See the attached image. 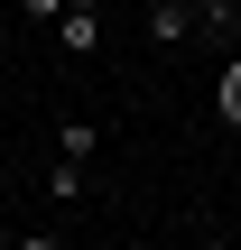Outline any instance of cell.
Masks as SVG:
<instances>
[{
	"label": "cell",
	"instance_id": "cell-1",
	"mask_svg": "<svg viewBox=\"0 0 241 250\" xmlns=\"http://www.w3.org/2000/svg\"><path fill=\"white\" fill-rule=\"evenodd\" d=\"M149 37H158V46L204 37V0H149Z\"/></svg>",
	"mask_w": 241,
	"mask_h": 250
},
{
	"label": "cell",
	"instance_id": "cell-2",
	"mask_svg": "<svg viewBox=\"0 0 241 250\" xmlns=\"http://www.w3.org/2000/svg\"><path fill=\"white\" fill-rule=\"evenodd\" d=\"M56 37H65V56H102V0H65Z\"/></svg>",
	"mask_w": 241,
	"mask_h": 250
},
{
	"label": "cell",
	"instance_id": "cell-3",
	"mask_svg": "<svg viewBox=\"0 0 241 250\" xmlns=\"http://www.w3.org/2000/svg\"><path fill=\"white\" fill-rule=\"evenodd\" d=\"M214 121H223V130H241V46L214 65Z\"/></svg>",
	"mask_w": 241,
	"mask_h": 250
},
{
	"label": "cell",
	"instance_id": "cell-4",
	"mask_svg": "<svg viewBox=\"0 0 241 250\" xmlns=\"http://www.w3.org/2000/svg\"><path fill=\"white\" fill-rule=\"evenodd\" d=\"M204 37L232 46V37H241V0H204Z\"/></svg>",
	"mask_w": 241,
	"mask_h": 250
},
{
	"label": "cell",
	"instance_id": "cell-5",
	"mask_svg": "<svg viewBox=\"0 0 241 250\" xmlns=\"http://www.w3.org/2000/svg\"><path fill=\"white\" fill-rule=\"evenodd\" d=\"M46 195L74 204V195H84V158H56V167H46Z\"/></svg>",
	"mask_w": 241,
	"mask_h": 250
},
{
	"label": "cell",
	"instance_id": "cell-6",
	"mask_svg": "<svg viewBox=\"0 0 241 250\" xmlns=\"http://www.w3.org/2000/svg\"><path fill=\"white\" fill-rule=\"evenodd\" d=\"M56 148H65V158H93V148H102V130H93V121H65V139H56Z\"/></svg>",
	"mask_w": 241,
	"mask_h": 250
},
{
	"label": "cell",
	"instance_id": "cell-7",
	"mask_svg": "<svg viewBox=\"0 0 241 250\" xmlns=\"http://www.w3.org/2000/svg\"><path fill=\"white\" fill-rule=\"evenodd\" d=\"M19 19H65V0H19Z\"/></svg>",
	"mask_w": 241,
	"mask_h": 250
},
{
	"label": "cell",
	"instance_id": "cell-8",
	"mask_svg": "<svg viewBox=\"0 0 241 250\" xmlns=\"http://www.w3.org/2000/svg\"><path fill=\"white\" fill-rule=\"evenodd\" d=\"M0 223H9V195H0Z\"/></svg>",
	"mask_w": 241,
	"mask_h": 250
},
{
	"label": "cell",
	"instance_id": "cell-9",
	"mask_svg": "<svg viewBox=\"0 0 241 250\" xmlns=\"http://www.w3.org/2000/svg\"><path fill=\"white\" fill-rule=\"evenodd\" d=\"M232 241H241V213H232Z\"/></svg>",
	"mask_w": 241,
	"mask_h": 250
}]
</instances>
